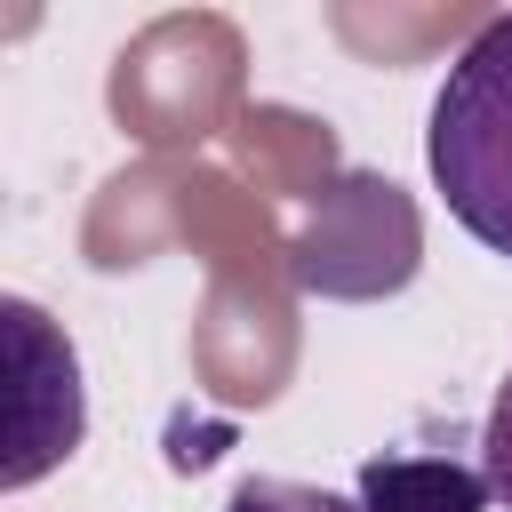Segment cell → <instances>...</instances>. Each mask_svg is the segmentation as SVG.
Here are the masks:
<instances>
[{
	"mask_svg": "<svg viewBox=\"0 0 512 512\" xmlns=\"http://www.w3.org/2000/svg\"><path fill=\"white\" fill-rule=\"evenodd\" d=\"M424 160H432V184L448 192V216L512 256V16H488L440 96H432V128H424Z\"/></svg>",
	"mask_w": 512,
	"mask_h": 512,
	"instance_id": "1",
	"label": "cell"
},
{
	"mask_svg": "<svg viewBox=\"0 0 512 512\" xmlns=\"http://www.w3.org/2000/svg\"><path fill=\"white\" fill-rule=\"evenodd\" d=\"M80 440H88V376L72 328L32 296H0V496L64 472Z\"/></svg>",
	"mask_w": 512,
	"mask_h": 512,
	"instance_id": "2",
	"label": "cell"
},
{
	"mask_svg": "<svg viewBox=\"0 0 512 512\" xmlns=\"http://www.w3.org/2000/svg\"><path fill=\"white\" fill-rule=\"evenodd\" d=\"M352 504L360 512H488V472L464 456H408L384 448L352 472Z\"/></svg>",
	"mask_w": 512,
	"mask_h": 512,
	"instance_id": "3",
	"label": "cell"
},
{
	"mask_svg": "<svg viewBox=\"0 0 512 512\" xmlns=\"http://www.w3.org/2000/svg\"><path fill=\"white\" fill-rule=\"evenodd\" d=\"M224 512H360V504L336 496V488H312V480H272V472H256V480L232 488Z\"/></svg>",
	"mask_w": 512,
	"mask_h": 512,
	"instance_id": "4",
	"label": "cell"
},
{
	"mask_svg": "<svg viewBox=\"0 0 512 512\" xmlns=\"http://www.w3.org/2000/svg\"><path fill=\"white\" fill-rule=\"evenodd\" d=\"M480 472H488V496L512 512V376H504L496 400H488V424H480Z\"/></svg>",
	"mask_w": 512,
	"mask_h": 512,
	"instance_id": "5",
	"label": "cell"
}]
</instances>
